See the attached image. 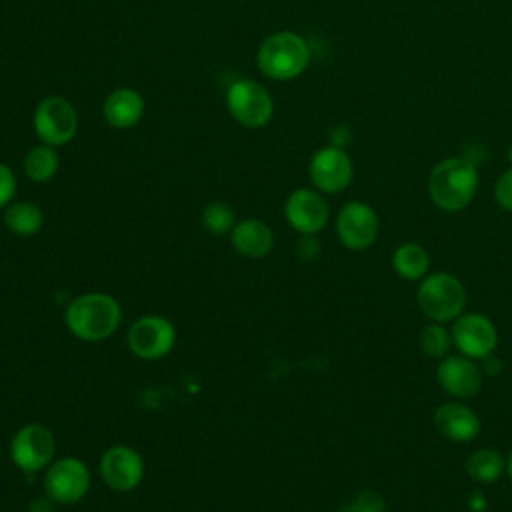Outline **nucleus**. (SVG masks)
I'll return each mask as SVG.
<instances>
[{
  "label": "nucleus",
  "instance_id": "f257e3e1",
  "mask_svg": "<svg viewBox=\"0 0 512 512\" xmlns=\"http://www.w3.org/2000/svg\"><path fill=\"white\" fill-rule=\"evenodd\" d=\"M122 322L120 302L106 292H84L74 296L64 310L68 332L82 342L110 338Z\"/></svg>",
  "mask_w": 512,
  "mask_h": 512
},
{
  "label": "nucleus",
  "instance_id": "f03ea898",
  "mask_svg": "<svg viewBox=\"0 0 512 512\" xmlns=\"http://www.w3.org/2000/svg\"><path fill=\"white\" fill-rule=\"evenodd\" d=\"M478 182V170L470 160L450 156L430 170L428 196L436 208L444 212H460L474 200Z\"/></svg>",
  "mask_w": 512,
  "mask_h": 512
},
{
  "label": "nucleus",
  "instance_id": "7ed1b4c3",
  "mask_svg": "<svg viewBox=\"0 0 512 512\" xmlns=\"http://www.w3.org/2000/svg\"><path fill=\"white\" fill-rule=\"evenodd\" d=\"M310 64L308 42L290 30L270 34L256 52L258 70L270 80H292Z\"/></svg>",
  "mask_w": 512,
  "mask_h": 512
},
{
  "label": "nucleus",
  "instance_id": "20e7f679",
  "mask_svg": "<svg viewBox=\"0 0 512 512\" xmlns=\"http://www.w3.org/2000/svg\"><path fill=\"white\" fill-rule=\"evenodd\" d=\"M422 314L432 322H454L466 306V288L462 280L450 272L426 274L416 292Z\"/></svg>",
  "mask_w": 512,
  "mask_h": 512
},
{
  "label": "nucleus",
  "instance_id": "39448f33",
  "mask_svg": "<svg viewBox=\"0 0 512 512\" xmlns=\"http://www.w3.org/2000/svg\"><path fill=\"white\" fill-rule=\"evenodd\" d=\"M12 464L26 474L46 470L56 456V436L40 422H28L20 426L8 444Z\"/></svg>",
  "mask_w": 512,
  "mask_h": 512
},
{
  "label": "nucleus",
  "instance_id": "423d86ee",
  "mask_svg": "<svg viewBox=\"0 0 512 512\" xmlns=\"http://www.w3.org/2000/svg\"><path fill=\"white\" fill-rule=\"evenodd\" d=\"M92 484L90 470L86 462L78 456L54 458L44 472L42 488L44 494L60 506H70L80 502Z\"/></svg>",
  "mask_w": 512,
  "mask_h": 512
},
{
  "label": "nucleus",
  "instance_id": "0eeeda50",
  "mask_svg": "<svg viewBox=\"0 0 512 512\" xmlns=\"http://www.w3.org/2000/svg\"><path fill=\"white\" fill-rule=\"evenodd\" d=\"M226 108L240 126L250 130L264 128L274 114L272 96L262 84L250 78H238L228 86Z\"/></svg>",
  "mask_w": 512,
  "mask_h": 512
},
{
  "label": "nucleus",
  "instance_id": "6e6552de",
  "mask_svg": "<svg viewBox=\"0 0 512 512\" xmlns=\"http://www.w3.org/2000/svg\"><path fill=\"white\" fill-rule=\"evenodd\" d=\"M32 126L42 144L58 148L76 136L78 114L64 96H46L34 108Z\"/></svg>",
  "mask_w": 512,
  "mask_h": 512
},
{
  "label": "nucleus",
  "instance_id": "1a4fd4ad",
  "mask_svg": "<svg viewBox=\"0 0 512 512\" xmlns=\"http://www.w3.org/2000/svg\"><path fill=\"white\" fill-rule=\"evenodd\" d=\"M128 350L140 360L164 358L176 344V328L162 314H144L136 318L126 332Z\"/></svg>",
  "mask_w": 512,
  "mask_h": 512
},
{
  "label": "nucleus",
  "instance_id": "9d476101",
  "mask_svg": "<svg viewBox=\"0 0 512 512\" xmlns=\"http://www.w3.org/2000/svg\"><path fill=\"white\" fill-rule=\"evenodd\" d=\"M102 482L114 492H132L144 478V460L140 452L128 444L106 448L98 460Z\"/></svg>",
  "mask_w": 512,
  "mask_h": 512
},
{
  "label": "nucleus",
  "instance_id": "9b49d317",
  "mask_svg": "<svg viewBox=\"0 0 512 512\" xmlns=\"http://www.w3.org/2000/svg\"><path fill=\"white\" fill-rule=\"evenodd\" d=\"M380 220L374 208L360 200L346 202L336 216V236L348 250L360 252L374 244Z\"/></svg>",
  "mask_w": 512,
  "mask_h": 512
},
{
  "label": "nucleus",
  "instance_id": "f8f14e48",
  "mask_svg": "<svg viewBox=\"0 0 512 512\" xmlns=\"http://www.w3.org/2000/svg\"><path fill=\"white\" fill-rule=\"evenodd\" d=\"M308 174L314 188L322 194H340L346 190L354 176V166L348 152L340 146L318 148L308 164Z\"/></svg>",
  "mask_w": 512,
  "mask_h": 512
},
{
  "label": "nucleus",
  "instance_id": "ddd939ff",
  "mask_svg": "<svg viewBox=\"0 0 512 512\" xmlns=\"http://www.w3.org/2000/svg\"><path fill=\"white\" fill-rule=\"evenodd\" d=\"M456 350L472 360L490 356L498 344V330L494 322L480 312H462L450 330Z\"/></svg>",
  "mask_w": 512,
  "mask_h": 512
},
{
  "label": "nucleus",
  "instance_id": "4468645a",
  "mask_svg": "<svg viewBox=\"0 0 512 512\" xmlns=\"http://www.w3.org/2000/svg\"><path fill=\"white\" fill-rule=\"evenodd\" d=\"M284 216L298 234L316 236L328 224L330 206L316 188H296L284 202Z\"/></svg>",
  "mask_w": 512,
  "mask_h": 512
},
{
  "label": "nucleus",
  "instance_id": "2eb2a0df",
  "mask_svg": "<svg viewBox=\"0 0 512 512\" xmlns=\"http://www.w3.org/2000/svg\"><path fill=\"white\" fill-rule=\"evenodd\" d=\"M436 380L448 396H452L454 400H466L480 392L484 372L476 364V360L464 354H448L438 362Z\"/></svg>",
  "mask_w": 512,
  "mask_h": 512
},
{
  "label": "nucleus",
  "instance_id": "dca6fc26",
  "mask_svg": "<svg viewBox=\"0 0 512 512\" xmlns=\"http://www.w3.org/2000/svg\"><path fill=\"white\" fill-rule=\"evenodd\" d=\"M436 430L450 442H472L480 434L478 414L460 400L440 404L432 414Z\"/></svg>",
  "mask_w": 512,
  "mask_h": 512
},
{
  "label": "nucleus",
  "instance_id": "f3484780",
  "mask_svg": "<svg viewBox=\"0 0 512 512\" xmlns=\"http://www.w3.org/2000/svg\"><path fill=\"white\" fill-rule=\"evenodd\" d=\"M230 244L246 258H264L274 248V232L258 218H246L236 222L230 230Z\"/></svg>",
  "mask_w": 512,
  "mask_h": 512
},
{
  "label": "nucleus",
  "instance_id": "a211bd4d",
  "mask_svg": "<svg viewBox=\"0 0 512 512\" xmlns=\"http://www.w3.org/2000/svg\"><path fill=\"white\" fill-rule=\"evenodd\" d=\"M142 114L144 100L134 88H116L106 96L102 104V116L106 124L116 130L134 128L140 122Z\"/></svg>",
  "mask_w": 512,
  "mask_h": 512
},
{
  "label": "nucleus",
  "instance_id": "6ab92c4d",
  "mask_svg": "<svg viewBox=\"0 0 512 512\" xmlns=\"http://www.w3.org/2000/svg\"><path fill=\"white\" fill-rule=\"evenodd\" d=\"M2 222H4L6 230L12 232L14 236L28 238L42 230L44 212L38 204L30 202V200H18V202H10L4 208Z\"/></svg>",
  "mask_w": 512,
  "mask_h": 512
},
{
  "label": "nucleus",
  "instance_id": "aec40b11",
  "mask_svg": "<svg viewBox=\"0 0 512 512\" xmlns=\"http://www.w3.org/2000/svg\"><path fill=\"white\" fill-rule=\"evenodd\" d=\"M392 268L404 280H422L430 268V254L416 242L400 244L392 252Z\"/></svg>",
  "mask_w": 512,
  "mask_h": 512
},
{
  "label": "nucleus",
  "instance_id": "412c9836",
  "mask_svg": "<svg viewBox=\"0 0 512 512\" xmlns=\"http://www.w3.org/2000/svg\"><path fill=\"white\" fill-rule=\"evenodd\" d=\"M464 470L470 480L490 484L506 472V458L494 448H478L466 458Z\"/></svg>",
  "mask_w": 512,
  "mask_h": 512
},
{
  "label": "nucleus",
  "instance_id": "4be33fe9",
  "mask_svg": "<svg viewBox=\"0 0 512 512\" xmlns=\"http://www.w3.org/2000/svg\"><path fill=\"white\" fill-rule=\"evenodd\" d=\"M22 168L28 180L36 184H44L52 180L58 172V154L56 148L48 144H38L30 148L22 160Z\"/></svg>",
  "mask_w": 512,
  "mask_h": 512
},
{
  "label": "nucleus",
  "instance_id": "5701e85b",
  "mask_svg": "<svg viewBox=\"0 0 512 512\" xmlns=\"http://www.w3.org/2000/svg\"><path fill=\"white\" fill-rule=\"evenodd\" d=\"M418 342H420L422 352L428 358L442 360L450 352L452 334H450V330L442 322H432L430 320L426 326H422V330L418 334Z\"/></svg>",
  "mask_w": 512,
  "mask_h": 512
},
{
  "label": "nucleus",
  "instance_id": "b1692460",
  "mask_svg": "<svg viewBox=\"0 0 512 512\" xmlns=\"http://www.w3.org/2000/svg\"><path fill=\"white\" fill-rule=\"evenodd\" d=\"M200 222L204 226V230H208L214 236H224L230 234V230L236 224V214L232 210L230 204L214 200L208 202L200 214Z\"/></svg>",
  "mask_w": 512,
  "mask_h": 512
},
{
  "label": "nucleus",
  "instance_id": "393cba45",
  "mask_svg": "<svg viewBox=\"0 0 512 512\" xmlns=\"http://www.w3.org/2000/svg\"><path fill=\"white\" fill-rule=\"evenodd\" d=\"M342 512H384V500L374 490H364L348 502Z\"/></svg>",
  "mask_w": 512,
  "mask_h": 512
},
{
  "label": "nucleus",
  "instance_id": "a878e982",
  "mask_svg": "<svg viewBox=\"0 0 512 512\" xmlns=\"http://www.w3.org/2000/svg\"><path fill=\"white\" fill-rule=\"evenodd\" d=\"M494 200L502 210L512 212V166L498 176L494 184Z\"/></svg>",
  "mask_w": 512,
  "mask_h": 512
},
{
  "label": "nucleus",
  "instance_id": "bb28decb",
  "mask_svg": "<svg viewBox=\"0 0 512 512\" xmlns=\"http://www.w3.org/2000/svg\"><path fill=\"white\" fill-rule=\"evenodd\" d=\"M16 186L18 184L14 172L4 162H0V208H6L14 200Z\"/></svg>",
  "mask_w": 512,
  "mask_h": 512
},
{
  "label": "nucleus",
  "instance_id": "cd10ccee",
  "mask_svg": "<svg viewBox=\"0 0 512 512\" xmlns=\"http://www.w3.org/2000/svg\"><path fill=\"white\" fill-rule=\"evenodd\" d=\"M320 252V244L314 236H302L298 242V256L304 260H312L316 258Z\"/></svg>",
  "mask_w": 512,
  "mask_h": 512
},
{
  "label": "nucleus",
  "instance_id": "c85d7f7f",
  "mask_svg": "<svg viewBox=\"0 0 512 512\" xmlns=\"http://www.w3.org/2000/svg\"><path fill=\"white\" fill-rule=\"evenodd\" d=\"M482 372H484V376H496V374H500L502 372V362H500V358H494L492 354L490 356H486V358H482Z\"/></svg>",
  "mask_w": 512,
  "mask_h": 512
},
{
  "label": "nucleus",
  "instance_id": "c756f323",
  "mask_svg": "<svg viewBox=\"0 0 512 512\" xmlns=\"http://www.w3.org/2000/svg\"><path fill=\"white\" fill-rule=\"evenodd\" d=\"M54 502L44 494L42 498H34L32 502H30V508H28V512H52L54 510Z\"/></svg>",
  "mask_w": 512,
  "mask_h": 512
},
{
  "label": "nucleus",
  "instance_id": "7c9ffc66",
  "mask_svg": "<svg viewBox=\"0 0 512 512\" xmlns=\"http://www.w3.org/2000/svg\"><path fill=\"white\" fill-rule=\"evenodd\" d=\"M506 474H508V478H510V482H512V450H510V454L506 456Z\"/></svg>",
  "mask_w": 512,
  "mask_h": 512
},
{
  "label": "nucleus",
  "instance_id": "2f4dec72",
  "mask_svg": "<svg viewBox=\"0 0 512 512\" xmlns=\"http://www.w3.org/2000/svg\"><path fill=\"white\" fill-rule=\"evenodd\" d=\"M508 158H510V162H512V148L508 150Z\"/></svg>",
  "mask_w": 512,
  "mask_h": 512
}]
</instances>
